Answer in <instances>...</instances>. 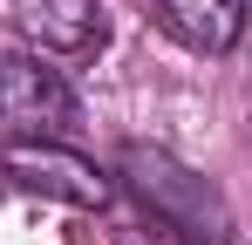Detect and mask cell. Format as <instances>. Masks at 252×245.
<instances>
[{"instance_id":"3","label":"cell","mask_w":252,"mask_h":245,"mask_svg":"<svg viewBox=\"0 0 252 245\" xmlns=\"http://www.w3.org/2000/svg\"><path fill=\"white\" fill-rule=\"evenodd\" d=\"M7 177L21 191H41V198H62V204H82V211H102L116 198V177L95 170L82 150L68 143H7Z\"/></svg>"},{"instance_id":"5","label":"cell","mask_w":252,"mask_h":245,"mask_svg":"<svg viewBox=\"0 0 252 245\" xmlns=\"http://www.w3.org/2000/svg\"><path fill=\"white\" fill-rule=\"evenodd\" d=\"M157 14H164V28L184 41V48H198V55H232L239 34H246L252 0H157Z\"/></svg>"},{"instance_id":"1","label":"cell","mask_w":252,"mask_h":245,"mask_svg":"<svg viewBox=\"0 0 252 245\" xmlns=\"http://www.w3.org/2000/svg\"><path fill=\"white\" fill-rule=\"evenodd\" d=\"M116 177H123L129 191H136V204H143L164 232H177L184 245H232V211H225V198L211 191L191 163H177L170 150H157V143H123Z\"/></svg>"},{"instance_id":"4","label":"cell","mask_w":252,"mask_h":245,"mask_svg":"<svg viewBox=\"0 0 252 245\" xmlns=\"http://www.w3.org/2000/svg\"><path fill=\"white\" fill-rule=\"evenodd\" d=\"M21 41H34L41 55H95L109 41L102 0H7Z\"/></svg>"},{"instance_id":"2","label":"cell","mask_w":252,"mask_h":245,"mask_svg":"<svg viewBox=\"0 0 252 245\" xmlns=\"http://www.w3.org/2000/svg\"><path fill=\"white\" fill-rule=\"evenodd\" d=\"M82 129V102L41 55H0V136L7 143H68Z\"/></svg>"}]
</instances>
